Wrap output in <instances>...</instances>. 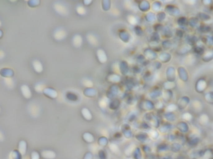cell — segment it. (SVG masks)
<instances>
[{
    "label": "cell",
    "instance_id": "obj_5",
    "mask_svg": "<svg viewBox=\"0 0 213 159\" xmlns=\"http://www.w3.org/2000/svg\"><path fill=\"white\" fill-rule=\"evenodd\" d=\"M178 71L180 72V74H183L180 75V77L181 76V75L184 76V82H186L188 79V73L186 69L184 67H180V68H178Z\"/></svg>",
    "mask_w": 213,
    "mask_h": 159
},
{
    "label": "cell",
    "instance_id": "obj_14",
    "mask_svg": "<svg viewBox=\"0 0 213 159\" xmlns=\"http://www.w3.org/2000/svg\"><path fill=\"white\" fill-rule=\"evenodd\" d=\"M184 3H188L190 5H193L196 3V1H186V2H184Z\"/></svg>",
    "mask_w": 213,
    "mask_h": 159
},
{
    "label": "cell",
    "instance_id": "obj_7",
    "mask_svg": "<svg viewBox=\"0 0 213 159\" xmlns=\"http://www.w3.org/2000/svg\"><path fill=\"white\" fill-rule=\"evenodd\" d=\"M204 98L207 103L213 104V92H211L206 93L204 96Z\"/></svg>",
    "mask_w": 213,
    "mask_h": 159
},
{
    "label": "cell",
    "instance_id": "obj_13",
    "mask_svg": "<svg viewBox=\"0 0 213 159\" xmlns=\"http://www.w3.org/2000/svg\"><path fill=\"white\" fill-rule=\"evenodd\" d=\"M183 118L184 119H186V120H190V119L192 118V116L191 115L190 113H186L185 114H183Z\"/></svg>",
    "mask_w": 213,
    "mask_h": 159
},
{
    "label": "cell",
    "instance_id": "obj_9",
    "mask_svg": "<svg viewBox=\"0 0 213 159\" xmlns=\"http://www.w3.org/2000/svg\"><path fill=\"white\" fill-rule=\"evenodd\" d=\"M4 82L5 85L9 88H11L14 86V82L11 78H5L4 80Z\"/></svg>",
    "mask_w": 213,
    "mask_h": 159
},
{
    "label": "cell",
    "instance_id": "obj_4",
    "mask_svg": "<svg viewBox=\"0 0 213 159\" xmlns=\"http://www.w3.org/2000/svg\"><path fill=\"white\" fill-rule=\"evenodd\" d=\"M28 111L31 114V115H34V114H36L38 111L36 109H38V106H36V104L35 103H30L28 104Z\"/></svg>",
    "mask_w": 213,
    "mask_h": 159
},
{
    "label": "cell",
    "instance_id": "obj_15",
    "mask_svg": "<svg viewBox=\"0 0 213 159\" xmlns=\"http://www.w3.org/2000/svg\"><path fill=\"white\" fill-rule=\"evenodd\" d=\"M3 139V134L2 132V131H0V140H2Z\"/></svg>",
    "mask_w": 213,
    "mask_h": 159
},
{
    "label": "cell",
    "instance_id": "obj_11",
    "mask_svg": "<svg viewBox=\"0 0 213 159\" xmlns=\"http://www.w3.org/2000/svg\"><path fill=\"white\" fill-rule=\"evenodd\" d=\"M200 31L202 32H208L211 31V28L208 26H206V24H202L199 26Z\"/></svg>",
    "mask_w": 213,
    "mask_h": 159
},
{
    "label": "cell",
    "instance_id": "obj_8",
    "mask_svg": "<svg viewBox=\"0 0 213 159\" xmlns=\"http://www.w3.org/2000/svg\"><path fill=\"white\" fill-rule=\"evenodd\" d=\"M188 24H189L192 27H196L199 24V20L197 18H192L191 19H189V20L188 21Z\"/></svg>",
    "mask_w": 213,
    "mask_h": 159
},
{
    "label": "cell",
    "instance_id": "obj_6",
    "mask_svg": "<svg viewBox=\"0 0 213 159\" xmlns=\"http://www.w3.org/2000/svg\"><path fill=\"white\" fill-rule=\"evenodd\" d=\"M192 105H193V108L195 109V110L199 111V110H201V109L202 108V103L199 100H194L192 103Z\"/></svg>",
    "mask_w": 213,
    "mask_h": 159
},
{
    "label": "cell",
    "instance_id": "obj_2",
    "mask_svg": "<svg viewBox=\"0 0 213 159\" xmlns=\"http://www.w3.org/2000/svg\"><path fill=\"white\" fill-rule=\"evenodd\" d=\"M213 58V50H209L202 54V60L209 62Z\"/></svg>",
    "mask_w": 213,
    "mask_h": 159
},
{
    "label": "cell",
    "instance_id": "obj_16",
    "mask_svg": "<svg viewBox=\"0 0 213 159\" xmlns=\"http://www.w3.org/2000/svg\"><path fill=\"white\" fill-rule=\"evenodd\" d=\"M1 25H2V22H1V21H0V26H1Z\"/></svg>",
    "mask_w": 213,
    "mask_h": 159
},
{
    "label": "cell",
    "instance_id": "obj_10",
    "mask_svg": "<svg viewBox=\"0 0 213 159\" xmlns=\"http://www.w3.org/2000/svg\"><path fill=\"white\" fill-rule=\"evenodd\" d=\"M197 15H198V18L202 21H207L211 19V17L207 14H205L203 13H199Z\"/></svg>",
    "mask_w": 213,
    "mask_h": 159
},
{
    "label": "cell",
    "instance_id": "obj_1",
    "mask_svg": "<svg viewBox=\"0 0 213 159\" xmlns=\"http://www.w3.org/2000/svg\"><path fill=\"white\" fill-rule=\"evenodd\" d=\"M207 84L204 79H199L196 84V90L198 93L203 92L207 88Z\"/></svg>",
    "mask_w": 213,
    "mask_h": 159
},
{
    "label": "cell",
    "instance_id": "obj_3",
    "mask_svg": "<svg viewBox=\"0 0 213 159\" xmlns=\"http://www.w3.org/2000/svg\"><path fill=\"white\" fill-rule=\"evenodd\" d=\"M21 92L23 95V96L25 98H29L31 97V92L30 89L28 88V87L26 85H24L21 87Z\"/></svg>",
    "mask_w": 213,
    "mask_h": 159
},
{
    "label": "cell",
    "instance_id": "obj_12",
    "mask_svg": "<svg viewBox=\"0 0 213 159\" xmlns=\"http://www.w3.org/2000/svg\"><path fill=\"white\" fill-rule=\"evenodd\" d=\"M194 52L197 54H201V55H202L204 52L203 49L200 47V46H196L194 47Z\"/></svg>",
    "mask_w": 213,
    "mask_h": 159
}]
</instances>
